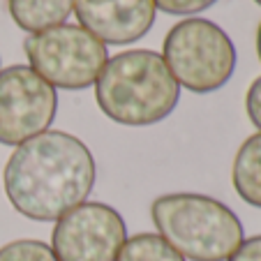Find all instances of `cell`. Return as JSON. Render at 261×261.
<instances>
[{"label": "cell", "instance_id": "obj_12", "mask_svg": "<svg viewBox=\"0 0 261 261\" xmlns=\"http://www.w3.org/2000/svg\"><path fill=\"white\" fill-rule=\"evenodd\" d=\"M0 261H58V256L46 243L21 238L0 247Z\"/></svg>", "mask_w": 261, "mask_h": 261}, {"label": "cell", "instance_id": "obj_2", "mask_svg": "<svg viewBox=\"0 0 261 261\" xmlns=\"http://www.w3.org/2000/svg\"><path fill=\"white\" fill-rule=\"evenodd\" d=\"M95 99L114 123L146 127L169 118L180 99L162 54L132 49L109 58L95 81Z\"/></svg>", "mask_w": 261, "mask_h": 261}, {"label": "cell", "instance_id": "obj_11", "mask_svg": "<svg viewBox=\"0 0 261 261\" xmlns=\"http://www.w3.org/2000/svg\"><path fill=\"white\" fill-rule=\"evenodd\" d=\"M116 261H185L160 233H137L120 247Z\"/></svg>", "mask_w": 261, "mask_h": 261}, {"label": "cell", "instance_id": "obj_1", "mask_svg": "<svg viewBox=\"0 0 261 261\" xmlns=\"http://www.w3.org/2000/svg\"><path fill=\"white\" fill-rule=\"evenodd\" d=\"M97 167L81 139L46 129L16 146L3 185L16 213L35 222H56L93 192Z\"/></svg>", "mask_w": 261, "mask_h": 261}, {"label": "cell", "instance_id": "obj_15", "mask_svg": "<svg viewBox=\"0 0 261 261\" xmlns=\"http://www.w3.org/2000/svg\"><path fill=\"white\" fill-rule=\"evenodd\" d=\"M227 261H261V236L245 238Z\"/></svg>", "mask_w": 261, "mask_h": 261}, {"label": "cell", "instance_id": "obj_14", "mask_svg": "<svg viewBox=\"0 0 261 261\" xmlns=\"http://www.w3.org/2000/svg\"><path fill=\"white\" fill-rule=\"evenodd\" d=\"M245 109H247V116H250L252 125L256 129H261V76L252 81V86L247 88Z\"/></svg>", "mask_w": 261, "mask_h": 261}, {"label": "cell", "instance_id": "obj_9", "mask_svg": "<svg viewBox=\"0 0 261 261\" xmlns=\"http://www.w3.org/2000/svg\"><path fill=\"white\" fill-rule=\"evenodd\" d=\"M233 190L245 203L261 208V132L252 134L238 148L231 169Z\"/></svg>", "mask_w": 261, "mask_h": 261}, {"label": "cell", "instance_id": "obj_6", "mask_svg": "<svg viewBox=\"0 0 261 261\" xmlns=\"http://www.w3.org/2000/svg\"><path fill=\"white\" fill-rule=\"evenodd\" d=\"M58 111V93L30 65L0 72V143L21 146L46 132Z\"/></svg>", "mask_w": 261, "mask_h": 261}, {"label": "cell", "instance_id": "obj_5", "mask_svg": "<svg viewBox=\"0 0 261 261\" xmlns=\"http://www.w3.org/2000/svg\"><path fill=\"white\" fill-rule=\"evenodd\" d=\"M30 69L63 90H84L99 79L109 60L107 44L81 25H54L23 42Z\"/></svg>", "mask_w": 261, "mask_h": 261}, {"label": "cell", "instance_id": "obj_7", "mask_svg": "<svg viewBox=\"0 0 261 261\" xmlns=\"http://www.w3.org/2000/svg\"><path fill=\"white\" fill-rule=\"evenodd\" d=\"M125 241L127 227L116 208L84 201L56 220L51 250L58 261H116Z\"/></svg>", "mask_w": 261, "mask_h": 261}, {"label": "cell", "instance_id": "obj_4", "mask_svg": "<svg viewBox=\"0 0 261 261\" xmlns=\"http://www.w3.org/2000/svg\"><path fill=\"white\" fill-rule=\"evenodd\" d=\"M162 58L180 88L206 95L227 86L236 69V46L217 23L199 16L178 21L164 37Z\"/></svg>", "mask_w": 261, "mask_h": 261}, {"label": "cell", "instance_id": "obj_13", "mask_svg": "<svg viewBox=\"0 0 261 261\" xmlns=\"http://www.w3.org/2000/svg\"><path fill=\"white\" fill-rule=\"evenodd\" d=\"M155 7L167 14H178V16H188V14H199V12L208 10L217 3V0H153Z\"/></svg>", "mask_w": 261, "mask_h": 261}, {"label": "cell", "instance_id": "obj_17", "mask_svg": "<svg viewBox=\"0 0 261 261\" xmlns=\"http://www.w3.org/2000/svg\"><path fill=\"white\" fill-rule=\"evenodd\" d=\"M254 3H256V5H261V0H254Z\"/></svg>", "mask_w": 261, "mask_h": 261}, {"label": "cell", "instance_id": "obj_10", "mask_svg": "<svg viewBox=\"0 0 261 261\" xmlns=\"http://www.w3.org/2000/svg\"><path fill=\"white\" fill-rule=\"evenodd\" d=\"M10 14L28 33L63 25L74 10V0H7Z\"/></svg>", "mask_w": 261, "mask_h": 261}, {"label": "cell", "instance_id": "obj_8", "mask_svg": "<svg viewBox=\"0 0 261 261\" xmlns=\"http://www.w3.org/2000/svg\"><path fill=\"white\" fill-rule=\"evenodd\" d=\"M74 14L81 28L102 44H134L153 28V0H74Z\"/></svg>", "mask_w": 261, "mask_h": 261}, {"label": "cell", "instance_id": "obj_16", "mask_svg": "<svg viewBox=\"0 0 261 261\" xmlns=\"http://www.w3.org/2000/svg\"><path fill=\"white\" fill-rule=\"evenodd\" d=\"M256 56L261 60V23H259V30H256Z\"/></svg>", "mask_w": 261, "mask_h": 261}, {"label": "cell", "instance_id": "obj_3", "mask_svg": "<svg viewBox=\"0 0 261 261\" xmlns=\"http://www.w3.org/2000/svg\"><path fill=\"white\" fill-rule=\"evenodd\" d=\"M155 229L185 261H227L245 241L243 222L206 194H162L150 206Z\"/></svg>", "mask_w": 261, "mask_h": 261}]
</instances>
